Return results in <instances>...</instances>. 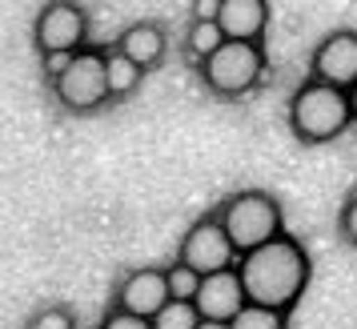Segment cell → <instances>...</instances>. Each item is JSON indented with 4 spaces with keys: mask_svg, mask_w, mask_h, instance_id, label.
Returning a JSON list of instances; mask_svg holds the SVG:
<instances>
[{
    "mask_svg": "<svg viewBox=\"0 0 357 329\" xmlns=\"http://www.w3.org/2000/svg\"><path fill=\"white\" fill-rule=\"evenodd\" d=\"M237 269H241L249 301L273 305V309H285V313L301 301V293H305V285H309V273H313L305 245L297 237H289V233H281L273 241L241 253Z\"/></svg>",
    "mask_w": 357,
    "mask_h": 329,
    "instance_id": "obj_1",
    "label": "cell"
},
{
    "mask_svg": "<svg viewBox=\"0 0 357 329\" xmlns=\"http://www.w3.org/2000/svg\"><path fill=\"white\" fill-rule=\"evenodd\" d=\"M354 125V105L349 89H337L329 81L309 77L289 100V129L305 145H329Z\"/></svg>",
    "mask_w": 357,
    "mask_h": 329,
    "instance_id": "obj_2",
    "label": "cell"
},
{
    "mask_svg": "<svg viewBox=\"0 0 357 329\" xmlns=\"http://www.w3.org/2000/svg\"><path fill=\"white\" fill-rule=\"evenodd\" d=\"M217 217H221L225 233L233 237L237 253H249V249H257L285 233V217H281L277 197L261 193V189H241V193L225 197Z\"/></svg>",
    "mask_w": 357,
    "mask_h": 329,
    "instance_id": "obj_3",
    "label": "cell"
},
{
    "mask_svg": "<svg viewBox=\"0 0 357 329\" xmlns=\"http://www.w3.org/2000/svg\"><path fill=\"white\" fill-rule=\"evenodd\" d=\"M265 77V49L261 40H225L221 49L201 61V81L217 97H245Z\"/></svg>",
    "mask_w": 357,
    "mask_h": 329,
    "instance_id": "obj_4",
    "label": "cell"
},
{
    "mask_svg": "<svg viewBox=\"0 0 357 329\" xmlns=\"http://www.w3.org/2000/svg\"><path fill=\"white\" fill-rule=\"evenodd\" d=\"M52 93L61 100V109L68 113H93L105 100H113L109 89V56L100 49H81L73 52L68 68L52 81Z\"/></svg>",
    "mask_w": 357,
    "mask_h": 329,
    "instance_id": "obj_5",
    "label": "cell"
},
{
    "mask_svg": "<svg viewBox=\"0 0 357 329\" xmlns=\"http://www.w3.org/2000/svg\"><path fill=\"white\" fill-rule=\"evenodd\" d=\"M177 261L193 265L197 273L205 277V273H217V269H233V265L241 261V253L233 245V237L225 233L221 217L213 213V217L193 221L185 229V237H181V245H177Z\"/></svg>",
    "mask_w": 357,
    "mask_h": 329,
    "instance_id": "obj_6",
    "label": "cell"
},
{
    "mask_svg": "<svg viewBox=\"0 0 357 329\" xmlns=\"http://www.w3.org/2000/svg\"><path fill=\"white\" fill-rule=\"evenodd\" d=\"M89 40V13L77 0H49L33 20L36 52H81Z\"/></svg>",
    "mask_w": 357,
    "mask_h": 329,
    "instance_id": "obj_7",
    "label": "cell"
},
{
    "mask_svg": "<svg viewBox=\"0 0 357 329\" xmlns=\"http://www.w3.org/2000/svg\"><path fill=\"white\" fill-rule=\"evenodd\" d=\"M309 77L329 81V84H337V89H354L357 84V33L354 29H337V33H329L313 49Z\"/></svg>",
    "mask_w": 357,
    "mask_h": 329,
    "instance_id": "obj_8",
    "label": "cell"
},
{
    "mask_svg": "<svg viewBox=\"0 0 357 329\" xmlns=\"http://www.w3.org/2000/svg\"><path fill=\"white\" fill-rule=\"evenodd\" d=\"M193 301H197V309H201V317H209V321H233V317H237V313L249 305V293H245L241 269L233 265V269L205 273Z\"/></svg>",
    "mask_w": 357,
    "mask_h": 329,
    "instance_id": "obj_9",
    "label": "cell"
},
{
    "mask_svg": "<svg viewBox=\"0 0 357 329\" xmlns=\"http://www.w3.org/2000/svg\"><path fill=\"white\" fill-rule=\"evenodd\" d=\"M169 297L173 293H169V273L165 269H132L116 285L113 305L125 313H137V317H157L169 305Z\"/></svg>",
    "mask_w": 357,
    "mask_h": 329,
    "instance_id": "obj_10",
    "label": "cell"
},
{
    "mask_svg": "<svg viewBox=\"0 0 357 329\" xmlns=\"http://www.w3.org/2000/svg\"><path fill=\"white\" fill-rule=\"evenodd\" d=\"M217 24L229 40H261L269 29V0H221Z\"/></svg>",
    "mask_w": 357,
    "mask_h": 329,
    "instance_id": "obj_11",
    "label": "cell"
},
{
    "mask_svg": "<svg viewBox=\"0 0 357 329\" xmlns=\"http://www.w3.org/2000/svg\"><path fill=\"white\" fill-rule=\"evenodd\" d=\"M116 49L121 52H129L137 65L153 68V65H161L165 61V33L157 29V24H149V20H141V24H129L125 33H121V40H116Z\"/></svg>",
    "mask_w": 357,
    "mask_h": 329,
    "instance_id": "obj_12",
    "label": "cell"
},
{
    "mask_svg": "<svg viewBox=\"0 0 357 329\" xmlns=\"http://www.w3.org/2000/svg\"><path fill=\"white\" fill-rule=\"evenodd\" d=\"M105 56H109V89H113V97H129V93H137V84H141V77H145V68L137 65L129 52H121L116 45L105 52Z\"/></svg>",
    "mask_w": 357,
    "mask_h": 329,
    "instance_id": "obj_13",
    "label": "cell"
},
{
    "mask_svg": "<svg viewBox=\"0 0 357 329\" xmlns=\"http://www.w3.org/2000/svg\"><path fill=\"white\" fill-rule=\"evenodd\" d=\"M225 40H229V36H225V29H221L217 20H193V24H189V33H185V49H189V56L201 65V61L213 56Z\"/></svg>",
    "mask_w": 357,
    "mask_h": 329,
    "instance_id": "obj_14",
    "label": "cell"
},
{
    "mask_svg": "<svg viewBox=\"0 0 357 329\" xmlns=\"http://www.w3.org/2000/svg\"><path fill=\"white\" fill-rule=\"evenodd\" d=\"M197 326H201L197 301H181V297H169V305L153 317V329H197Z\"/></svg>",
    "mask_w": 357,
    "mask_h": 329,
    "instance_id": "obj_15",
    "label": "cell"
},
{
    "mask_svg": "<svg viewBox=\"0 0 357 329\" xmlns=\"http://www.w3.org/2000/svg\"><path fill=\"white\" fill-rule=\"evenodd\" d=\"M285 309H273V305H257V301H249L233 321L229 329H285Z\"/></svg>",
    "mask_w": 357,
    "mask_h": 329,
    "instance_id": "obj_16",
    "label": "cell"
},
{
    "mask_svg": "<svg viewBox=\"0 0 357 329\" xmlns=\"http://www.w3.org/2000/svg\"><path fill=\"white\" fill-rule=\"evenodd\" d=\"M169 293L173 297H181V301H193L197 297V289H201V273H197L193 265H185V261H173L169 269Z\"/></svg>",
    "mask_w": 357,
    "mask_h": 329,
    "instance_id": "obj_17",
    "label": "cell"
},
{
    "mask_svg": "<svg viewBox=\"0 0 357 329\" xmlns=\"http://www.w3.org/2000/svg\"><path fill=\"white\" fill-rule=\"evenodd\" d=\"M29 329H77V317L65 305H45V309H36Z\"/></svg>",
    "mask_w": 357,
    "mask_h": 329,
    "instance_id": "obj_18",
    "label": "cell"
},
{
    "mask_svg": "<svg viewBox=\"0 0 357 329\" xmlns=\"http://www.w3.org/2000/svg\"><path fill=\"white\" fill-rule=\"evenodd\" d=\"M97 329H153V317H137V313H125V309H109L100 317Z\"/></svg>",
    "mask_w": 357,
    "mask_h": 329,
    "instance_id": "obj_19",
    "label": "cell"
},
{
    "mask_svg": "<svg viewBox=\"0 0 357 329\" xmlns=\"http://www.w3.org/2000/svg\"><path fill=\"white\" fill-rule=\"evenodd\" d=\"M337 229H341V237L349 241V245L357 249V193L345 205H341V217H337Z\"/></svg>",
    "mask_w": 357,
    "mask_h": 329,
    "instance_id": "obj_20",
    "label": "cell"
},
{
    "mask_svg": "<svg viewBox=\"0 0 357 329\" xmlns=\"http://www.w3.org/2000/svg\"><path fill=\"white\" fill-rule=\"evenodd\" d=\"M68 61H73V52H45V77H49V84L68 68Z\"/></svg>",
    "mask_w": 357,
    "mask_h": 329,
    "instance_id": "obj_21",
    "label": "cell"
},
{
    "mask_svg": "<svg viewBox=\"0 0 357 329\" xmlns=\"http://www.w3.org/2000/svg\"><path fill=\"white\" fill-rule=\"evenodd\" d=\"M221 0H193V20H217Z\"/></svg>",
    "mask_w": 357,
    "mask_h": 329,
    "instance_id": "obj_22",
    "label": "cell"
},
{
    "mask_svg": "<svg viewBox=\"0 0 357 329\" xmlns=\"http://www.w3.org/2000/svg\"><path fill=\"white\" fill-rule=\"evenodd\" d=\"M197 329H229V321H209V317H201V326Z\"/></svg>",
    "mask_w": 357,
    "mask_h": 329,
    "instance_id": "obj_23",
    "label": "cell"
},
{
    "mask_svg": "<svg viewBox=\"0 0 357 329\" xmlns=\"http://www.w3.org/2000/svg\"><path fill=\"white\" fill-rule=\"evenodd\" d=\"M349 105H354V121H357V84L349 89Z\"/></svg>",
    "mask_w": 357,
    "mask_h": 329,
    "instance_id": "obj_24",
    "label": "cell"
}]
</instances>
